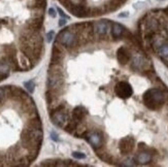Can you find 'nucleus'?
<instances>
[{
  "label": "nucleus",
  "instance_id": "obj_22",
  "mask_svg": "<svg viewBox=\"0 0 168 167\" xmlns=\"http://www.w3.org/2000/svg\"><path fill=\"white\" fill-rule=\"evenodd\" d=\"M54 35H55V32H54V31H50L49 33L47 34V40H48V42H51V41L53 40V37H54Z\"/></svg>",
  "mask_w": 168,
  "mask_h": 167
},
{
  "label": "nucleus",
  "instance_id": "obj_27",
  "mask_svg": "<svg viewBox=\"0 0 168 167\" xmlns=\"http://www.w3.org/2000/svg\"><path fill=\"white\" fill-rule=\"evenodd\" d=\"M65 24H66V20H65V19H61V20L59 21V26H64Z\"/></svg>",
  "mask_w": 168,
  "mask_h": 167
},
{
  "label": "nucleus",
  "instance_id": "obj_21",
  "mask_svg": "<svg viewBox=\"0 0 168 167\" xmlns=\"http://www.w3.org/2000/svg\"><path fill=\"white\" fill-rule=\"evenodd\" d=\"M72 156L76 159H85L86 158V155L83 154V153H80V152H74L72 154Z\"/></svg>",
  "mask_w": 168,
  "mask_h": 167
},
{
  "label": "nucleus",
  "instance_id": "obj_18",
  "mask_svg": "<svg viewBox=\"0 0 168 167\" xmlns=\"http://www.w3.org/2000/svg\"><path fill=\"white\" fill-rule=\"evenodd\" d=\"M159 55L163 58H168V44H161L159 46Z\"/></svg>",
  "mask_w": 168,
  "mask_h": 167
},
{
  "label": "nucleus",
  "instance_id": "obj_12",
  "mask_svg": "<svg viewBox=\"0 0 168 167\" xmlns=\"http://www.w3.org/2000/svg\"><path fill=\"white\" fill-rule=\"evenodd\" d=\"M9 70H11V64L7 57L0 59V75L6 77L9 73Z\"/></svg>",
  "mask_w": 168,
  "mask_h": 167
},
{
  "label": "nucleus",
  "instance_id": "obj_2",
  "mask_svg": "<svg viewBox=\"0 0 168 167\" xmlns=\"http://www.w3.org/2000/svg\"><path fill=\"white\" fill-rule=\"evenodd\" d=\"M57 41H59L66 49H72L78 46V40L76 37V34L71 29L67 28L66 30L61 31L59 35L57 36Z\"/></svg>",
  "mask_w": 168,
  "mask_h": 167
},
{
  "label": "nucleus",
  "instance_id": "obj_25",
  "mask_svg": "<svg viewBox=\"0 0 168 167\" xmlns=\"http://www.w3.org/2000/svg\"><path fill=\"white\" fill-rule=\"evenodd\" d=\"M125 162L126 163H123V165H125V166H133V165H135L134 163H132L133 162L132 160H126Z\"/></svg>",
  "mask_w": 168,
  "mask_h": 167
},
{
  "label": "nucleus",
  "instance_id": "obj_6",
  "mask_svg": "<svg viewBox=\"0 0 168 167\" xmlns=\"http://www.w3.org/2000/svg\"><path fill=\"white\" fill-rule=\"evenodd\" d=\"M134 148H135V140L133 137L127 136L120 140L119 150H120V152H121V154H123V155L130 154V153H132V151L134 150Z\"/></svg>",
  "mask_w": 168,
  "mask_h": 167
},
{
  "label": "nucleus",
  "instance_id": "obj_29",
  "mask_svg": "<svg viewBox=\"0 0 168 167\" xmlns=\"http://www.w3.org/2000/svg\"><path fill=\"white\" fill-rule=\"evenodd\" d=\"M165 11H166V13H168V7H167V8H166V9H165Z\"/></svg>",
  "mask_w": 168,
  "mask_h": 167
},
{
  "label": "nucleus",
  "instance_id": "obj_1",
  "mask_svg": "<svg viewBox=\"0 0 168 167\" xmlns=\"http://www.w3.org/2000/svg\"><path fill=\"white\" fill-rule=\"evenodd\" d=\"M165 102V96L159 89H150L143 94V103L149 109L158 111Z\"/></svg>",
  "mask_w": 168,
  "mask_h": 167
},
{
  "label": "nucleus",
  "instance_id": "obj_14",
  "mask_svg": "<svg viewBox=\"0 0 168 167\" xmlns=\"http://www.w3.org/2000/svg\"><path fill=\"white\" fill-rule=\"evenodd\" d=\"M124 31H125V29L122 25H120V24H118V23L112 24V27H111V34H112V37L119 38V37H121V36L123 35Z\"/></svg>",
  "mask_w": 168,
  "mask_h": 167
},
{
  "label": "nucleus",
  "instance_id": "obj_17",
  "mask_svg": "<svg viewBox=\"0 0 168 167\" xmlns=\"http://www.w3.org/2000/svg\"><path fill=\"white\" fill-rule=\"evenodd\" d=\"M78 122H75L74 120H70L69 122H67L66 123V125L64 126L65 128V131L68 132V133H74L75 131H76V129H78Z\"/></svg>",
  "mask_w": 168,
  "mask_h": 167
},
{
  "label": "nucleus",
  "instance_id": "obj_19",
  "mask_svg": "<svg viewBox=\"0 0 168 167\" xmlns=\"http://www.w3.org/2000/svg\"><path fill=\"white\" fill-rule=\"evenodd\" d=\"M24 86H25V88H26L27 91H28L29 93H33L34 92L35 84H34L33 80H28V82H26L25 84H24Z\"/></svg>",
  "mask_w": 168,
  "mask_h": 167
},
{
  "label": "nucleus",
  "instance_id": "obj_8",
  "mask_svg": "<svg viewBox=\"0 0 168 167\" xmlns=\"http://www.w3.org/2000/svg\"><path fill=\"white\" fill-rule=\"evenodd\" d=\"M85 136L86 138L88 139V142L95 148V150L100 149L102 147V144H103V137H102L101 134L97 133V132H90V133L87 132V134H86Z\"/></svg>",
  "mask_w": 168,
  "mask_h": 167
},
{
  "label": "nucleus",
  "instance_id": "obj_11",
  "mask_svg": "<svg viewBox=\"0 0 168 167\" xmlns=\"http://www.w3.org/2000/svg\"><path fill=\"white\" fill-rule=\"evenodd\" d=\"M87 116V109L84 106H76L73 108L72 113H71V119L75 122L80 123Z\"/></svg>",
  "mask_w": 168,
  "mask_h": 167
},
{
  "label": "nucleus",
  "instance_id": "obj_20",
  "mask_svg": "<svg viewBox=\"0 0 168 167\" xmlns=\"http://www.w3.org/2000/svg\"><path fill=\"white\" fill-rule=\"evenodd\" d=\"M47 4V0H36V6L38 8H44Z\"/></svg>",
  "mask_w": 168,
  "mask_h": 167
},
{
  "label": "nucleus",
  "instance_id": "obj_3",
  "mask_svg": "<svg viewBox=\"0 0 168 167\" xmlns=\"http://www.w3.org/2000/svg\"><path fill=\"white\" fill-rule=\"evenodd\" d=\"M114 93L118 97L122 98V99H127L132 96L133 90H132L131 86L127 82H120L114 87Z\"/></svg>",
  "mask_w": 168,
  "mask_h": 167
},
{
  "label": "nucleus",
  "instance_id": "obj_24",
  "mask_svg": "<svg viewBox=\"0 0 168 167\" xmlns=\"http://www.w3.org/2000/svg\"><path fill=\"white\" fill-rule=\"evenodd\" d=\"M49 15L52 17V18H55L56 15H57V13H56V10H55V8H53V7H51L49 9Z\"/></svg>",
  "mask_w": 168,
  "mask_h": 167
},
{
  "label": "nucleus",
  "instance_id": "obj_4",
  "mask_svg": "<svg viewBox=\"0 0 168 167\" xmlns=\"http://www.w3.org/2000/svg\"><path fill=\"white\" fill-rule=\"evenodd\" d=\"M64 56H65V48L60 44L59 41L56 40L52 51V60H51V63L52 64L62 65L61 63L63 62Z\"/></svg>",
  "mask_w": 168,
  "mask_h": 167
},
{
  "label": "nucleus",
  "instance_id": "obj_5",
  "mask_svg": "<svg viewBox=\"0 0 168 167\" xmlns=\"http://www.w3.org/2000/svg\"><path fill=\"white\" fill-rule=\"evenodd\" d=\"M51 118H52V122L58 127H63L66 125L68 121V116L67 113H64L63 109H53L52 113H51Z\"/></svg>",
  "mask_w": 168,
  "mask_h": 167
},
{
  "label": "nucleus",
  "instance_id": "obj_23",
  "mask_svg": "<svg viewBox=\"0 0 168 167\" xmlns=\"http://www.w3.org/2000/svg\"><path fill=\"white\" fill-rule=\"evenodd\" d=\"M51 137H52V139L55 140V142H59V136H58V134L56 132L54 131L51 132Z\"/></svg>",
  "mask_w": 168,
  "mask_h": 167
},
{
  "label": "nucleus",
  "instance_id": "obj_28",
  "mask_svg": "<svg viewBox=\"0 0 168 167\" xmlns=\"http://www.w3.org/2000/svg\"><path fill=\"white\" fill-rule=\"evenodd\" d=\"M127 15H128V13H121L119 17L120 18H122V17H127Z\"/></svg>",
  "mask_w": 168,
  "mask_h": 167
},
{
  "label": "nucleus",
  "instance_id": "obj_7",
  "mask_svg": "<svg viewBox=\"0 0 168 167\" xmlns=\"http://www.w3.org/2000/svg\"><path fill=\"white\" fill-rule=\"evenodd\" d=\"M68 10L78 18H86V17L90 15V9L88 7H86L85 4H80V3H78V4H73L72 3L71 6L68 8Z\"/></svg>",
  "mask_w": 168,
  "mask_h": 167
},
{
  "label": "nucleus",
  "instance_id": "obj_15",
  "mask_svg": "<svg viewBox=\"0 0 168 167\" xmlns=\"http://www.w3.org/2000/svg\"><path fill=\"white\" fill-rule=\"evenodd\" d=\"M41 121L38 116L31 118V120H29V122L27 123V128L30 129H41Z\"/></svg>",
  "mask_w": 168,
  "mask_h": 167
},
{
  "label": "nucleus",
  "instance_id": "obj_16",
  "mask_svg": "<svg viewBox=\"0 0 168 167\" xmlns=\"http://www.w3.org/2000/svg\"><path fill=\"white\" fill-rule=\"evenodd\" d=\"M29 26L33 30L38 31L42 26V17H36V18H34L33 20H31L29 22Z\"/></svg>",
  "mask_w": 168,
  "mask_h": 167
},
{
  "label": "nucleus",
  "instance_id": "obj_9",
  "mask_svg": "<svg viewBox=\"0 0 168 167\" xmlns=\"http://www.w3.org/2000/svg\"><path fill=\"white\" fill-rule=\"evenodd\" d=\"M116 59L119 61L120 64L126 65L129 63L130 59H131V53L129 50L125 48V46H121L116 51Z\"/></svg>",
  "mask_w": 168,
  "mask_h": 167
},
{
  "label": "nucleus",
  "instance_id": "obj_10",
  "mask_svg": "<svg viewBox=\"0 0 168 167\" xmlns=\"http://www.w3.org/2000/svg\"><path fill=\"white\" fill-rule=\"evenodd\" d=\"M109 27H110V24L108 21H98L95 24H93L94 32L99 36L105 35L108 32Z\"/></svg>",
  "mask_w": 168,
  "mask_h": 167
},
{
  "label": "nucleus",
  "instance_id": "obj_13",
  "mask_svg": "<svg viewBox=\"0 0 168 167\" xmlns=\"http://www.w3.org/2000/svg\"><path fill=\"white\" fill-rule=\"evenodd\" d=\"M135 160L139 164H147V163L151 162V160H152V154L143 151V152H140L139 154L137 155Z\"/></svg>",
  "mask_w": 168,
  "mask_h": 167
},
{
  "label": "nucleus",
  "instance_id": "obj_26",
  "mask_svg": "<svg viewBox=\"0 0 168 167\" xmlns=\"http://www.w3.org/2000/svg\"><path fill=\"white\" fill-rule=\"evenodd\" d=\"M57 10H58V13H60V15H61V17H64V18H65V19H68V17H67V15H65V13H63L62 10L60 9V8H57Z\"/></svg>",
  "mask_w": 168,
  "mask_h": 167
}]
</instances>
